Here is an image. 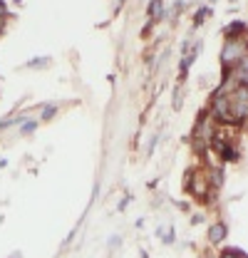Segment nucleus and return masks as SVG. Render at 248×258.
Segmentation results:
<instances>
[{"label": "nucleus", "mask_w": 248, "mask_h": 258, "mask_svg": "<svg viewBox=\"0 0 248 258\" xmlns=\"http://www.w3.org/2000/svg\"><path fill=\"white\" fill-rule=\"evenodd\" d=\"M246 60V47H243V40H226L223 50H221V64L223 67H236Z\"/></svg>", "instance_id": "1"}, {"label": "nucleus", "mask_w": 248, "mask_h": 258, "mask_svg": "<svg viewBox=\"0 0 248 258\" xmlns=\"http://www.w3.org/2000/svg\"><path fill=\"white\" fill-rule=\"evenodd\" d=\"M226 236H228V224L226 221H214L206 231V238H209L211 246H221L226 241Z\"/></svg>", "instance_id": "2"}, {"label": "nucleus", "mask_w": 248, "mask_h": 258, "mask_svg": "<svg viewBox=\"0 0 248 258\" xmlns=\"http://www.w3.org/2000/svg\"><path fill=\"white\" fill-rule=\"evenodd\" d=\"M243 32H246V23L243 20H233L223 30V35H226V40H243Z\"/></svg>", "instance_id": "3"}, {"label": "nucleus", "mask_w": 248, "mask_h": 258, "mask_svg": "<svg viewBox=\"0 0 248 258\" xmlns=\"http://www.w3.org/2000/svg\"><path fill=\"white\" fill-rule=\"evenodd\" d=\"M206 179L211 181V186H214V189H221V186H223V169H209Z\"/></svg>", "instance_id": "4"}, {"label": "nucleus", "mask_w": 248, "mask_h": 258, "mask_svg": "<svg viewBox=\"0 0 248 258\" xmlns=\"http://www.w3.org/2000/svg\"><path fill=\"white\" fill-rule=\"evenodd\" d=\"M206 15H211V8H209V5H201V8L194 13V28H199V25L204 23V18H206Z\"/></svg>", "instance_id": "5"}, {"label": "nucleus", "mask_w": 248, "mask_h": 258, "mask_svg": "<svg viewBox=\"0 0 248 258\" xmlns=\"http://www.w3.org/2000/svg\"><path fill=\"white\" fill-rule=\"evenodd\" d=\"M57 109H60L57 104H45V107H42V114H40V122H50V119L57 114Z\"/></svg>", "instance_id": "6"}, {"label": "nucleus", "mask_w": 248, "mask_h": 258, "mask_svg": "<svg viewBox=\"0 0 248 258\" xmlns=\"http://www.w3.org/2000/svg\"><path fill=\"white\" fill-rule=\"evenodd\" d=\"M221 258H248V256H246V251H243V248L231 246V248H226V251L221 253Z\"/></svg>", "instance_id": "7"}, {"label": "nucleus", "mask_w": 248, "mask_h": 258, "mask_svg": "<svg viewBox=\"0 0 248 258\" xmlns=\"http://www.w3.org/2000/svg\"><path fill=\"white\" fill-rule=\"evenodd\" d=\"M50 62H52L50 57H32V60H28V67L30 70H42V67H47Z\"/></svg>", "instance_id": "8"}, {"label": "nucleus", "mask_w": 248, "mask_h": 258, "mask_svg": "<svg viewBox=\"0 0 248 258\" xmlns=\"http://www.w3.org/2000/svg\"><path fill=\"white\" fill-rule=\"evenodd\" d=\"M161 5H164V0H152V3H149L152 20H161Z\"/></svg>", "instance_id": "9"}, {"label": "nucleus", "mask_w": 248, "mask_h": 258, "mask_svg": "<svg viewBox=\"0 0 248 258\" xmlns=\"http://www.w3.org/2000/svg\"><path fill=\"white\" fill-rule=\"evenodd\" d=\"M37 124H40L37 119H28V117H25V122L20 124V134H32V132L37 129Z\"/></svg>", "instance_id": "10"}, {"label": "nucleus", "mask_w": 248, "mask_h": 258, "mask_svg": "<svg viewBox=\"0 0 248 258\" xmlns=\"http://www.w3.org/2000/svg\"><path fill=\"white\" fill-rule=\"evenodd\" d=\"M181 97H184V90L179 87V90L174 92V109H179V107H181Z\"/></svg>", "instance_id": "11"}, {"label": "nucleus", "mask_w": 248, "mask_h": 258, "mask_svg": "<svg viewBox=\"0 0 248 258\" xmlns=\"http://www.w3.org/2000/svg\"><path fill=\"white\" fill-rule=\"evenodd\" d=\"M154 147H156V137L149 139V147H147V154H154Z\"/></svg>", "instance_id": "12"}, {"label": "nucleus", "mask_w": 248, "mask_h": 258, "mask_svg": "<svg viewBox=\"0 0 248 258\" xmlns=\"http://www.w3.org/2000/svg\"><path fill=\"white\" fill-rule=\"evenodd\" d=\"M0 18H8V5H5V0H0Z\"/></svg>", "instance_id": "13"}, {"label": "nucleus", "mask_w": 248, "mask_h": 258, "mask_svg": "<svg viewBox=\"0 0 248 258\" xmlns=\"http://www.w3.org/2000/svg\"><path fill=\"white\" fill-rule=\"evenodd\" d=\"M119 246V236H112V243H109V251H114Z\"/></svg>", "instance_id": "14"}, {"label": "nucleus", "mask_w": 248, "mask_h": 258, "mask_svg": "<svg viewBox=\"0 0 248 258\" xmlns=\"http://www.w3.org/2000/svg\"><path fill=\"white\" fill-rule=\"evenodd\" d=\"M164 241H166V243H174V228H169V233H166Z\"/></svg>", "instance_id": "15"}, {"label": "nucleus", "mask_w": 248, "mask_h": 258, "mask_svg": "<svg viewBox=\"0 0 248 258\" xmlns=\"http://www.w3.org/2000/svg\"><path fill=\"white\" fill-rule=\"evenodd\" d=\"M13 258H20V256H13Z\"/></svg>", "instance_id": "16"}, {"label": "nucleus", "mask_w": 248, "mask_h": 258, "mask_svg": "<svg viewBox=\"0 0 248 258\" xmlns=\"http://www.w3.org/2000/svg\"><path fill=\"white\" fill-rule=\"evenodd\" d=\"M204 258H206V256H204ZM209 258H211V256H209Z\"/></svg>", "instance_id": "17"}]
</instances>
